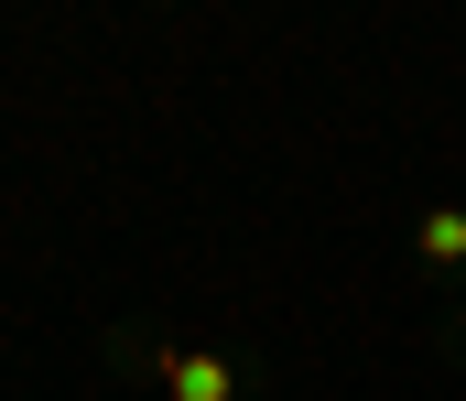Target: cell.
Wrapping results in <instances>:
<instances>
[{
    "mask_svg": "<svg viewBox=\"0 0 466 401\" xmlns=\"http://www.w3.org/2000/svg\"><path fill=\"white\" fill-rule=\"evenodd\" d=\"M423 261H466V206H434L423 217Z\"/></svg>",
    "mask_w": 466,
    "mask_h": 401,
    "instance_id": "obj_2",
    "label": "cell"
},
{
    "mask_svg": "<svg viewBox=\"0 0 466 401\" xmlns=\"http://www.w3.org/2000/svg\"><path fill=\"white\" fill-rule=\"evenodd\" d=\"M163 391L174 401H238V369L218 347H163Z\"/></svg>",
    "mask_w": 466,
    "mask_h": 401,
    "instance_id": "obj_1",
    "label": "cell"
}]
</instances>
